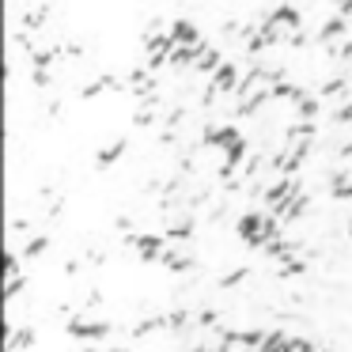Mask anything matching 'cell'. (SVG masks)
<instances>
[{
    "label": "cell",
    "instance_id": "cell-24",
    "mask_svg": "<svg viewBox=\"0 0 352 352\" xmlns=\"http://www.w3.org/2000/svg\"><path fill=\"white\" fill-rule=\"evenodd\" d=\"M349 239H352V220H349Z\"/></svg>",
    "mask_w": 352,
    "mask_h": 352
},
{
    "label": "cell",
    "instance_id": "cell-13",
    "mask_svg": "<svg viewBox=\"0 0 352 352\" xmlns=\"http://www.w3.org/2000/svg\"><path fill=\"white\" fill-rule=\"evenodd\" d=\"M31 341H34L31 329H16V333H8V352H23V349H31Z\"/></svg>",
    "mask_w": 352,
    "mask_h": 352
},
{
    "label": "cell",
    "instance_id": "cell-7",
    "mask_svg": "<svg viewBox=\"0 0 352 352\" xmlns=\"http://www.w3.org/2000/svg\"><path fill=\"white\" fill-rule=\"evenodd\" d=\"M125 140H114V144H107V148H99V152H95V167L99 170H107V167H114V160H122L125 155Z\"/></svg>",
    "mask_w": 352,
    "mask_h": 352
},
{
    "label": "cell",
    "instance_id": "cell-19",
    "mask_svg": "<svg viewBox=\"0 0 352 352\" xmlns=\"http://www.w3.org/2000/svg\"><path fill=\"white\" fill-rule=\"evenodd\" d=\"M333 122L337 125H352V102H341V107L333 110Z\"/></svg>",
    "mask_w": 352,
    "mask_h": 352
},
{
    "label": "cell",
    "instance_id": "cell-14",
    "mask_svg": "<svg viewBox=\"0 0 352 352\" xmlns=\"http://www.w3.org/2000/svg\"><path fill=\"white\" fill-rule=\"evenodd\" d=\"M46 250H50V239H46V235H38V239H31V243L23 246V258H42Z\"/></svg>",
    "mask_w": 352,
    "mask_h": 352
},
{
    "label": "cell",
    "instance_id": "cell-6",
    "mask_svg": "<svg viewBox=\"0 0 352 352\" xmlns=\"http://www.w3.org/2000/svg\"><path fill=\"white\" fill-rule=\"evenodd\" d=\"M220 65H223L220 50H216V46H205V50L197 54V65H193V72H208V76H216V72H220Z\"/></svg>",
    "mask_w": 352,
    "mask_h": 352
},
{
    "label": "cell",
    "instance_id": "cell-4",
    "mask_svg": "<svg viewBox=\"0 0 352 352\" xmlns=\"http://www.w3.org/2000/svg\"><path fill=\"white\" fill-rule=\"evenodd\" d=\"M239 140H246L243 133H239V125H208L205 137H201V144L205 148H223V152H228V148H235Z\"/></svg>",
    "mask_w": 352,
    "mask_h": 352
},
{
    "label": "cell",
    "instance_id": "cell-25",
    "mask_svg": "<svg viewBox=\"0 0 352 352\" xmlns=\"http://www.w3.org/2000/svg\"><path fill=\"white\" fill-rule=\"evenodd\" d=\"M107 352H125V349H107Z\"/></svg>",
    "mask_w": 352,
    "mask_h": 352
},
{
    "label": "cell",
    "instance_id": "cell-11",
    "mask_svg": "<svg viewBox=\"0 0 352 352\" xmlns=\"http://www.w3.org/2000/svg\"><path fill=\"white\" fill-rule=\"evenodd\" d=\"M292 349V337L284 333V329H273V333H265V341H261L258 352H288Z\"/></svg>",
    "mask_w": 352,
    "mask_h": 352
},
{
    "label": "cell",
    "instance_id": "cell-22",
    "mask_svg": "<svg viewBox=\"0 0 352 352\" xmlns=\"http://www.w3.org/2000/svg\"><path fill=\"white\" fill-rule=\"evenodd\" d=\"M34 87H50V72H34Z\"/></svg>",
    "mask_w": 352,
    "mask_h": 352
},
{
    "label": "cell",
    "instance_id": "cell-20",
    "mask_svg": "<svg viewBox=\"0 0 352 352\" xmlns=\"http://www.w3.org/2000/svg\"><path fill=\"white\" fill-rule=\"evenodd\" d=\"M23 276H12V280H8V288H4V299H8V303H12V299H16L19 296V292H23Z\"/></svg>",
    "mask_w": 352,
    "mask_h": 352
},
{
    "label": "cell",
    "instance_id": "cell-21",
    "mask_svg": "<svg viewBox=\"0 0 352 352\" xmlns=\"http://www.w3.org/2000/svg\"><path fill=\"white\" fill-rule=\"evenodd\" d=\"M197 326H216V311H201L197 314Z\"/></svg>",
    "mask_w": 352,
    "mask_h": 352
},
{
    "label": "cell",
    "instance_id": "cell-2",
    "mask_svg": "<svg viewBox=\"0 0 352 352\" xmlns=\"http://www.w3.org/2000/svg\"><path fill=\"white\" fill-rule=\"evenodd\" d=\"M299 193H303V190H299V182H296V178H276V182L265 190V205L273 208V216H280L284 208H288L292 201L299 197Z\"/></svg>",
    "mask_w": 352,
    "mask_h": 352
},
{
    "label": "cell",
    "instance_id": "cell-8",
    "mask_svg": "<svg viewBox=\"0 0 352 352\" xmlns=\"http://www.w3.org/2000/svg\"><path fill=\"white\" fill-rule=\"evenodd\" d=\"M318 110H322V99L318 95H299L296 99V114H299V122H314V118H318Z\"/></svg>",
    "mask_w": 352,
    "mask_h": 352
},
{
    "label": "cell",
    "instance_id": "cell-1",
    "mask_svg": "<svg viewBox=\"0 0 352 352\" xmlns=\"http://www.w3.org/2000/svg\"><path fill=\"white\" fill-rule=\"evenodd\" d=\"M235 231L246 246H269L273 239H280V220H276V216H265V212H243L235 223Z\"/></svg>",
    "mask_w": 352,
    "mask_h": 352
},
{
    "label": "cell",
    "instance_id": "cell-3",
    "mask_svg": "<svg viewBox=\"0 0 352 352\" xmlns=\"http://www.w3.org/2000/svg\"><path fill=\"white\" fill-rule=\"evenodd\" d=\"M69 333L76 337V341L91 344V341H102V337L110 333V322H102V318H72L69 322Z\"/></svg>",
    "mask_w": 352,
    "mask_h": 352
},
{
    "label": "cell",
    "instance_id": "cell-15",
    "mask_svg": "<svg viewBox=\"0 0 352 352\" xmlns=\"http://www.w3.org/2000/svg\"><path fill=\"white\" fill-rule=\"evenodd\" d=\"M12 276H19V258L16 254H4V280H12Z\"/></svg>",
    "mask_w": 352,
    "mask_h": 352
},
{
    "label": "cell",
    "instance_id": "cell-9",
    "mask_svg": "<svg viewBox=\"0 0 352 352\" xmlns=\"http://www.w3.org/2000/svg\"><path fill=\"white\" fill-rule=\"evenodd\" d=\"M307 208H311V193H299V197H296V201H292V205H288V208H284V212H280V216H276V220H280V223H296V220H299V216H303V212H307Z\"/></svg>",
    "mask_w": 352,
    "mask_h": 352
},
{
    "label": "cell",
    "instance_id": "cell-12",
    "mask_svg": "<svg viewBox=\"0 0 352 352\" xmlns=\"http://www.w3.org/2000/svg\"><path fill=\"white\" fill-rule=\"evenodd\" d=\"M163 235H167V239H190V235H193V216H182V220H175L167 231H163Z\"/></svg>",
    "mask_w": 352,
    "mask_h": 352
},
{
    "label": "cell",
    "instance_id": "cell-18",
    "mask_svg": "<svg viewBox=\"0 0 352 352\" xmlns=\"http://www.w3.org/2000/svg\"><path fill=\"white\" fill-rule=\"evenodd\" d=\"M167 322H170V329H186L190 326V311H170Z\"/></svg>",
    "mask_w": 352,
    "mask_h": 352
},
{
    "label": "cell",
    "instance_id": "cell-10",
    "mask_svg": "<svg viewBox=\"0 0 352 352\" xmlns=\"http://www.w3.org/2000/svg\"><path fill=\"white\" fill-rule=\"evenodd\" d=\"M163 265H167L170 273H186V269H193V254H186V250H167V254H163Z\"/></svg>",
    "mask_w": 352,
    "mask_h": 352
},
{
    "label": "cell",
    "instance_id": "cell-5",
    "mask_svg": "<svg viewBox=\"0 0 352 352\" xmlns=\"http://www.w3.org/2000/svg\"><path fill=\"white\" fill-rule=\"evenodd\" d=\"M239 84H243V76H239L235 61H223V65H220V72H216V76L208 80V91H212V95H235V91H239Z\"/></svg>",
    "mask_w": 352,
    "mask_h": 352
},
{
    "label": "cell",
    "instance_id": "cell-23",
    "mask_svg": "<svg viewBox=\"0 0 352 352\" xmlns=\"http://www.w3.org/2000/svg\"><path fill=\"white\" fill-rule=\"evenodd\" d=\"M208 352H231V349H228V344L220 341V344H212V349H208Z\"/></svg>",
    "mask_w": 352,
    "mask_h": 352
},
{
    "label": "cell",
    "instance_id": "cell-17",
    "mask_svg": "<svg viewBox=\"0 0 352 352\" xmlns=\"http://www.w3.org/2000/svg\"><path fill=\"white\" fill-rule=\"evenodd\" d=\"M23 23L31 27V31H34V27H42V23H46V8H31V12L23 16Z\"/></svg>",
    "mask_w": 352,
    "mask_h": 352
},
{
    "label": "cell",
    "instance_id": "cell-16",
    "mask_svg": "<svg viewBox=\"0 0 352 352\" xmlns=\"http://www.w3.org/2000/svg\"><path fill=\"white\" fill-rule=\"evenodd\" d=\"M246 276H250V273H246V269H235V273L220 276V288H235V284H243V280H246Z\"/></svg>",
    "mask_w": 352,
    "mask_h": 352
}]
</instances>
